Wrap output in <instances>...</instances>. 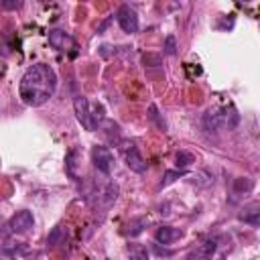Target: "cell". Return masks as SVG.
Segmentation results:
<instances>
[{
  "label": "cell",
  "instance_id": "1",
  "mask_svg": "<svg viewBox=\"0 0 260 260\" xmlns=\"http://www.w3.org/2000/svg\"><path fill=\"white\" fill-rule=\"evenodd\" d=\"M57 89V75L53 71L51 65L47 63H35L30 65L24 75L20 77V83H18V93H20V100L26 104V106H43L45 102H49L53 98Z\"/></svg>",
  "mask_w": 260,
  "mask_h": 260
},
{
  "label": "cell",
  "instance_id": "2",
  "mask_svg": "<svg viewBox=\"0 0 260 260\" xmlns=\"http://www.w3.org/2000/svg\"><path fill=\"white\" fill-rule=\"evenodd\" d=\"M238 124V114L234 108H209L203 114V126L209 132H217L221 128H234Z\"/></svg>",
  "mask_w": 260,
  "mask_h": 260
},
{
  "label": "cell",
  "instance_id": "3",
  "mask_svg": "<svg viewBox=\"0 0 260 260\" xmlns=\"http://www.w3.org/2000/svg\"><path fill=\"white\" fill-rule=\"evenodd\" d=\"M116 20H118L120 28L124 32H128V35H134L138 30V14L130 4H122L116 10Z\"/></svg>",
  "mask_w": 260,
  "mask_h": 260
},
{
  "label": "cell",
  "instance_id": "4",
  "mask_svg": "<svg viewBox=\"0 0 260 260\" xmlns=\"http://www.w3.org/2000/svg\"><path fill=\"white\" fill-rule=\"evenodd\" d=\"M91 162H93V167H95L100 173L108 175V173L112 171V165H114V154H112V150H110L108 146L95 144V146L91 148Z\"/></svg>",
  "mask_w": 260,
  "mask_h": 260
},
{
  "label": "cell",
  "instance_id": "5",
  "mask_svg": "<svg viewBox=\"0 0 260 260\" xmlns=\"http://www.w3.org/2000/svg\"><path fill=\"white\" fill-rule=\"evenodd\" d=\"M73 110H75V116L79 120V124L85 128V130H95L93 122H91V110H89V102L85 95H75L73 100Z\"/></svg>",
  "mask_w": 260,
  "mask_h": 260
},
{
  "label": "cell",
  "instance_id": "6",
  "mask_svg": "<svg viewBox=\"0 0 260 260\" xmlns=\"http://www.w3.org/2000/svg\"><path fill=\"white\" fill-rule=\"evenodd\" d=\"M32 225H35V217H32V213L26 211V209L16 211V213L10 217V221H8V228H10L12 234H26V232L32 230Z\"/></svg>",
  "mask_w": 260,
  "mask_h": 260
},
{
  "label": "cell",
  "instance_id": "7",
  "mask_svg": "<svg viewBox=\"0 0 260 260\" xmlns=\"http://www.w3.org/2000/svg\"><path fill=\"white\" fill-rule=\"evenodd\" d=\"M122 150H124L126 165H128L130 171H134V173H144L146 171V162H144V158L140 156L138 148L132 142H122Z\"/></svg>",
  "mask_w": 260,
  "mask_h": 260
},
{
  "label": "cell",
  "instance_id": "8",
  "mask_svg": "<svg viewBox=\"0 0 260 260\" xmlns=\"http://www.w3.org/2000/svg\"><path fill=\"white\" fill-rule=\"evenodd\" d=\"M49 45L57 51H69V49L75 47V41L67 30L53 28V30H49Z\"/></svg>",
  "mask_w": 260,
  "mask_h": 260
},
{
  "label": "cell",
  "instance_id": "9",
  "mask_svg": "<svg viewBox=\"0 0 260 260\" xmlns=\"http://www.w3.org/2000/svg\"><path fill=\"white\" fill-rule=\"evenodd\" d=\"M215 248H217V242H215V240H205V242H201V244L189 254L187 260H211Z\"/></svg>",
  "mask_w": 260,
  "mask_h": 260
},
{
  "label": "cell",
  "instance_id": "10",
  "mask_svg": "<svg viewBox=\"0 0 260 260\" xmlns=\"http://www.w3.org/2000/svg\"><path fill=\"white\" fill-rule=\"evenodd\" d=\"M183 236V232L179 230V228H173V225H160L156 232H154V240L158 242V244H171V242H175V240H179Z\"/></svg>",
  "mask_w": 260,
  "mask_h": 260
},
{
  "label": "cell",
  "instance_id": "11",
  "mask_svg": "<svg viewBox=\"0 0 260 260\" xmlns=\"http://www.w3.org/2000/svg\"><path fill=\"white\" fill-rule=\"evenodd\" d=\"M240 219L250 223V225H258V221H260V203L254 201V203L246 205L242 209V213H240Z\"/></svg>",
  "mask_w": 260,
  "mask_h": 260
},
{
  "label": "cell",
  "instance_id": "12",
  "mask_svg": "<svg viewBox=\"0 0 260 260\" xmlns=\"http://www.w3.org/2000/svg\"><path fill=\"white\" fill-rule=\"evenodd\" d=\"M100 128H102V132L106 134V138L110 140V142H120V126L114 122V120H102L100 122Z\"/></svg>",
  "mask_w": 260,
  "mask_h": 260
},
{
  "label": "cell",
  "instance_id": "13",
  "mask_svg": "<svg viewBox=\"0 0 260 260\" xmlns=\"http://www.w3.org/2000/svg\"><path fill=\"white\" fill-rule=\"evenodd\" d=\"M128 258H130V260H150L146 246L136 244V242H134V244H128Z\"/></svg>",
  "mask_w": 260,
  "mask_h": 260
},
{
  "label": "cell",
  "instance_id": "14",
  "mask_svg": "<svg viewBox=\"0 0 260 260\" xmlns=\"http://www.w3.org/2000/svg\"><path fill=\"white\" fill-rule=\"evenodd\" d=\"M77 160H79V150H71L65 158V169H67V175L71 179H77V171H75V167L79 165Z\"/></svg>",
  "mask_w": 260,
  "mask_h": 260
},
{
  "label": "cell",
  "instance_id": "15",
  "mask_svg": "<svg viewBox=\"0 0 260 260\" xmlns=\"http://www.w3.org/2000/svg\"><path fill=\"white\" fill-rule=\"evenodd\" d=\"M144 225H146V219H144V217H136V219H132V221L126 225L128 230H124V234H126V236H138V234L144 230Z\"/></svg>",
  "mask_w": 260,
  "mask_h": 260
},
{
  "label": "cell",
  "instance_id": "16",
  "mask_svg": "<svg viewBox=\"0 0 260 260\" xmlns=\"http://www.w3.org/2000/svg\"><path fill=\"white\" fill-rule=\"evenodd\" d=\"M148 118L154 122V126H156V128L167 130V122H165V118L158 114V110H156V106H154V104H150V106H148Z\"/></svg>",
  "mask_w": 260,
  "mask_h": 260
},
{
  "label": "cell",
  "instance_id": "17",
  "mask_svg": "<svg viewBox=\"0 0 260 260\" xmlns=\"http://www.w3.org/2000/svg\"><path fill=\"white\" fill-rule=\"evenodd\" d=\"M175 160H177V167L181 171H185V167H189L191 162H195V156L191 152H187V150H179L177 156H175Z\"/></svg>",
  "mask_w": 260,
  "mask_h": 260
},
{
  "label": "cell",
  "instance_id": "18",
  "mask_svg": "<svg viewBox=\"0 0 260 260\" xmlns=\"http://www.w3.org/2000/svg\"><path fill=\"white\" fill-rule=\"evenodd\" d=\"M181 175H185V171H181V169H179V171H167V173H165V179L160 181V187L171 185V183H173L175 179H179Z\"/></svg>",
  "mask_w": 260,
  "mask_h": 260
},
{
  "label": "cell",
  "instance_id": "19",
  "mask_svg": "<svg viewBox=\"0 0 260 260\" xmlns=\"http://www.w3.org/2000/svg\"><path fill=\"white\" fill-rule=\"evenodd\" d=\"M61 234H63L61 225H55V228L51 230L49 238H47V244H49V246H55V244H59V240H61Z\"/></svg>",
  "mask_w": 260,
  "mask_h": 260
},
{
  "label": "cell",
  "instance_id": "20",
  "mask_svg": "<svg viewBox=\"0 0 260 260\" xmlns=\"http://www.w3.org/2000/svg\"><path fill=\"white\" fill-rule=\"evenodd\" d=\"M162 49H165L167 55H175V53H177V41H175L173 35H169V37L165 39V47H162Z\"/></svg>",
  "mask_w": 260,
  "mask_h": 260
},
{
  "label": "cell",
  "instance_id": "21",
  "mask_svg": "<svg viewBox=\"0 0 260 260\" xmlns=\"http://www.w3.org/2000/svg\"><path fill=\"white\" fill-rule=\"evenodd\" d=\"M142 61H144V65H148V67L160 65V57H158V55H152V53H146V55L142 57Z\"/></svg>",
  "mask_w": 260,
  "mask_h": 260
},
{
  "label": "cell",
  "instance_id": "22",
  "mask_svg": "<svg viewBox=\"0 0 260 260\" xmlns=\"http://www.w3.org/2000/svg\"><path fill=\"white\" fill-rule=\"evenodd\" d=\"M250 189H252V181L250 179H244V177L236 179V191H250Z\"/></svg>",
  "mask_w": 260,
  "mask_h": 260
},
{
  "label": "cell",
  "instance_id": "23",
  "mask_svg": "<svg viewBox=\"0 0 260 260\" xmlns=\"http://www.w3.org/2000/svg\"><path fill=\"white\" fill-rule=\"evenodd\" d=\"M0 6H2L4 10H16V8L22 6V2H20V0H2Z\"/></svg>",
  "mask_w": 260,
  "mask_h": 260
},
{
  "label": "cell",
  "instance_id": "24",
  "mask_svg": "<svg viewBox=\"0 0 260 260\" xmlns=\"http://www.w3.org/2000/svg\"><path fill=\"white\" fill-rule=\"evenodd\" d=\"M154 250H156V254H160V256H171V254H173V252H171V250H165V248H160V246H158V244H156V246H154Z\"/></svg>",
  "mask_w": 260,
  "mask_h": 260
},
{
  "label": "cell",
  "instance_id": "25",
  "mask_svg": "<svg viewBox=\"0 0 260 260\" xmlns=\"http://www.w3.org/2000/svg\"><path fill=\"white\" fill-rule=\"evenodd\" d=\"M217 260H225V258H223V256H219V258H217Z\"/></svg>",
  "mask_w": 260,
  "mask_h": 260
}]
</instances>
